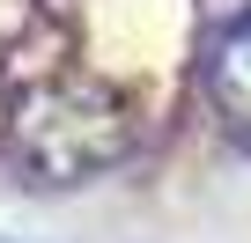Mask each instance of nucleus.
I'll return each instance as SVG.
<instances>
[{"label":"nucleus","instance_id":"nucleus-1","mask_svg":"<svg viewBox=\"0 0 251 243\" xmlns=\"http://www.w3.org/2000/svg\"><path fill=\"white\" fill-rule=\"evenodd\" d=\"M207 96H214V110L229 118V126L251 140V8L214 30V44H207Z\"/></svg>","mask_w":251,"mask_h":243}]
</instances>
